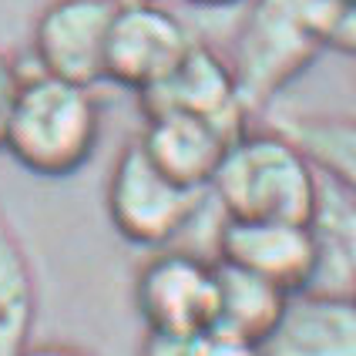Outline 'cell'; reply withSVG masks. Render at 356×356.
<instances>
[{
	"label": "cell",
	"instance_id": "1",
	"mask_svg": "<svg viewBox=\"0 0 356 356\" xmlns=\"http://www.w3.org/2000/svg\"><path fill=\"white\" fill-rule=\"evenodd\" d=\"M209 195L222 218L236 222H296L313 225L323 198L316 165L289 135L245 131L218 161Z\"/></svg>",
	"mask_w": 356,
	"mask_h": 356
},
{
	"label": "cell",
	"instance_id": "2",
	"mask_svg": "<svg viewBox=\"0 0 356 356\" xmlns=\"http://www.w3.org/2000/svg\"><path fill=\"white\" fill-rule=\"evenodd\" d=\"M101 141V104L95 88L67 84L51 74H24L7 121L3 152L40 178L81 172Z\"/></svg>",
	"mask_w": 356,
	"mask_h": 356
},
{
	"label": "cell",
	"instance_id": "3",
	"mask_svg": "<svg viewBox=\"0 0 356 356\" xmlns=\"http://www.w3.org/2000/svg\"><path fill=\"white\" fill-rule=\"evenodd\" d=\"M339 0H252L236 40V84L249 115L266 108L319 58Z\"/></svg>",
	"mask_w": 356,
	"mask_h": 356
},
{
	"label": "cell",
	"instance_id": "4",
	"mask_svg": "<svg viewBox=\"0 0 356 356\" xmlns=\"http://www.w3.org/2000/svg\"><path fill=\"white\" fill-rule=\"evenodd\" d=\"M209 205V188H185L159 172L131 138L118 152L104 185V209L124 242L141 249H168L185 229H192Z\"/></svg>",
	"mask_w": 356,
	"mask_h": 356
},
{
	"label": "cell",
	"instance_id": "5",
	"mask_svg": "<svg viewBox=\"0 0 356 356\" xmlns=\"http://www.w3.org/2000/svg\"><path fill=\"white\" fill-rule=\"evenodd\" d=\"M135 306L148 333L192 339L216 326L218 279L216 262L192 249H159L135 276Z\"/></svg>",
	"mask_w": 356,
	"mask_h": 356
},
{
	"label": "cell",
	"instance_id": "6",
	"mask_svg": "<svg viewBox=\"0 0 356 356\" xmlns=\"http://www.w3.org/2000/svg\"><path fill=\"white\" fill-rule=\"evenodd\" d=\"M115 7L108 0H51L34 20V60L40 74L95 88L104 81V51Z\"/></svg>",
	"mask_w": 356,
	"mask_h": 356
},
{
	"label": "cell",
	"instance_id": "7",
	"mask_svg": "<svg viewBox=\"0 0 356 356\" xmlns=\"http://www.w3.org/2000/svg\"><path fill=\"white\" fill-rule=\"evenodd\" d=\"M192 44V31L161 3L115 10L104 51V81L145 95L172 74Z\"/></svg>",
	"mask_w": 356,
	"mask_h": 356
},
{
	"label": "cell",
	"instance_id": "8",
	"mask_svg": "<svg viewBox=\"0 0 356 356\" xmlns=\"http://www.w3.org/2000/svg\"><path fill=\"white\" fill-rule=\"evenodd\" d=\"M138 101L145 115L159 111L195 115L225 128L232 138L249 131V108L242 104L232 64L202 40L188 47V54L172 67L168 78L159 81L152 91L138 95Z\"/></svg>",
	"mask_w": 356,
	"mask_h": 356
},
{
	"label": "cell",
	"instance_id": "9",
	"mask_svg": "<svg viewBox=\"0 0 356 356\" xmlns=\"http://www.w3.org/2000/svg\"><path fill=\"white\" fill-rule=\"evenodd\" d=\"M218 259L279 286L282 293H306L316 273L313 225L296 222H236L222 218L216 236Z\"/></svg>",
	"mask_w": 356,
	"mask_h": 356
},
{
	"label": "cell",
	"instance_id": "10",
	"mask_svg": "<svg viewBox=\"0 0 356 356\" xmlns=\"http://www.w3.org/2000/svg\"><path fill=\"white\" fill-rule=\"evenodd\" d=\"M232 141L236 138L225 128L181 111L145 115V131L138 135L141 152L152 165L185 188H209Z\"/></svg>",
	"mask_w": 356,
	"mask_h": 356
},
{
	"label": "cell",
	"instance_id": "11",
	"mask_svg": "<svg viewBox=\"0 0 356 356\" xmlns=\"http://www.w3.org/2000/svg\"><path fill=\"white\" fill-rule=\"evenodd\" d=\"M262 356H356V296H289Z\"/></svg>",
	"mask_w": 356,
	"mask_h": 356
},
{
	"label": "cell",
	"instance_id": "12",
	"mask_svg": "<svg viewBox=\"0 0 356 356\" xmlns=\"http://www.w3.org/2000/svg\"><path fill=\"white\" fill-rule=\"evenodd\" d=\"M316 273L306 293L323 296H356V202L343 195L337 185L319 198L316 218Z\"/></svg>",
	"mask_w": 356,
	"mask_h": 356
},
{
	"label": "cell",
	"instance_id": "13",
	"mask_svg": "<svg viewBox=\"0 0 356 356\" xmlns=\"http://www.w3.org/2000/svg\"><path fill=\"white\" fill-rule=\"evenodd\" d=\"M216 279H218L216 326L262 346L276 333L279 319H282L286 306H289V293H282L279 286L252 276L245 269L225 266V262H216Z\"/></svg>",
	"mask_w": 356,
	"mask_h": 356
},
{
	"label": "cell",
	"instance_id": "14",
	"mask_svg": "<svg viewBox=\"0 0 356 356\" xmlns=\"http://www.w3.org/2000/svg\"><path fill=\"white\" fill-rule=\"evenodd\" d=\"M38 323V282L31 259L0 205V356H20Z\"/></svg>",
	"mask_w": 356,
	"mask_h": 356
},
{
	"label": "cell",
	"instance_id": "15",
	"mask_svg": "<svg viewBox=\"0 0 356 356\" xmlns=\"http://www.w3.org/2000/svg\"><path fill=\"white\" fill-rule=\"evenodd\" d=\"M296 141L316 172L356 202V118L350 115H286L276 121Z\"/></svg>",
	"mask_w": 356,
	"mask_h": 356
},
{
	"label": "cell",
	"instance_id": "16",
	"mask_svg": "<svg viewBox=\"0 0 356 356\" xmlns=\"http://www.w3.org/2000/svg\"><path fill=\"white\" fill-rule=\"evenodd\" d=\"M192 356H262V346L236 337L222 326H209L192 339Z\"/></svg>",
	"mask_w": 356,
	"mask_h": 356
},
{
	"label": "cell",
	"instance_id": "17",
	"mask_svg": "<svg viewBox=\"0 0 356 356\" xmlns=\"http://www.w3.org/2000/svg\"><path fill=\"white\" fill-rule=\"evenodd\" d=\"M20 67L17 60L10 58L3 47H0V148H3V135H7V121H10V111H14V101H17L20 91Z\"/></svg>",
	"mask_w": 356,
	"mask_h": 356
},
{
	"label": "cell",
	"instance_id": "18",
	"mask_svg": "<svg viewBox=\"0 0 356 356\" xmlns=\"http://www.w3.org/2000/svg\"><path fill=\"white\" fill-rule=\"evenodd\" d=\"M326 47L356 58V3H339L337 17H333V27H330V34H326Z\"/></svg>",
	"mask_w": 356,
	"mask_h": 356
},
{
	"label": "cell",
	"instance_id": "19",
	"mask_svg": "<svg viewBox=\"0 0 356 356\" xmlns=\"http://www.w3.org/2000/svg\"><path fill=\"white\" fill-rule=\"evenodd\" d=\"M192 339L148 333V337H145V346H141V356H192Z\"/></svg>",
	"mask_w": 356,
	"mask_h": 356
},
{
	"label": "cell",
	"instance_id": "20",
	"mask_svg": "<svg viewBox=\"0 0 356 356\" xmlns=\"http://www.w3.org/2000/svg\"><path fill=\"white\" fill-rule=\"evenodd\" d=\"M20 356H91V353H84V350L71 346V343H31Z\"/></svg>",
	"mask_w": 356,
	"mask_h": 356
},
{
	"label": "cell",
	"instance_id": "21",
	"mask_svg": "<svg viewBox=\"0 0 356 356\" xmlns=\"http://www.w3.org/2000/svg\"><path fill=\"white\" fill-rule=\"evenodd\" d=\"M192 7H205V10H222V7H236V3H245V0H185Z\"/></svg>",
	"mask_w": 356,
	"mask_h": 356
},
{
	"label": "cell",
	"instance_id": "22",
	"mask_svg": "<svg viewBox=\"0 0 356 356\" xmlns=\"http://www.w3.org/2000/svg\"><path fill=\"white\" fill-rule=\"evenodd\" d=\"M115 10H128V7H145V3H155V0H108Z\"/></svg>",
	"mask_w": 356,
	"mask_h": 356
},
{
	"label": "cell",
	"instance_id": "23",
	"mask_svg": "<svg viewBox=\"0 0 356 356\" xmlns=\"http://www.w3.org/2000/svg\"><path fill=\"white\" fill-rule=\"evenodd\" d=\"M339 3H356V0H339Z\"/></svg>",
	"mask_w": 356,
	"mask_h": 356
},
{
	"label": "cell",
	"instance_id": "24",
	"mask_svg": "<svg viewBox=\"0 0 356 356\" xmlns=\"http://www.w3.org/2000/svg\"><path fill=\"white\" fill-rule=\"evenodd\" d=\"M353 84H356V74H353Z\"/></svg>",
	"mask_w": 356,
	"mask_h": 356
}]
</instances>
